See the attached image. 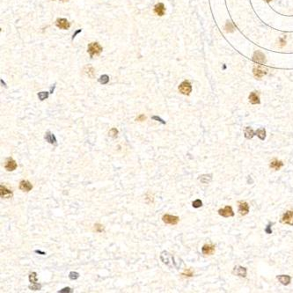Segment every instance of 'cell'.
I'll return each instance as SVG.
<instances>
[{"mask_svg":"<svg viewBox=\"0 0 293 293\" xmlns=\"http://www.w3.org/2000/svg\"><path fill=\"white\" fill-rule=\"evenodd\" d=\"M87 51L90 54L91 57H93V56H99L102 52V47L98 42H92L88 45Z\"/></svg>","mask_w":293,"mask_h":293,"instance_id":"cell-1","label":"cell"},{"mask_svg":"<svg viewBox=\"0 0 293 293\" xmlns=\"http://www.w3.org/2000/svg\"><path fill=\"white\" fill-rule=\"evenodd\" d=\"M281 223L293 226V210H287L281 218Z\"/></svg>","mask_w":293,"mask_h":293,"instance_id":"cell-2","label":"cell"},{"mask_svg":"<svg viewBox=\"0 0 293 293\" xmlns=\"http://www.w3.org/2000/svg\"><path fill=\"white\" fill-rule=\"evenodd\" d=\"M179 91L181 93L184 95H189L192 91V85L189 81H183L179 85Z\"/></svg>","mask_w":293,"mask_h":293,"instance_id":"cell-3","label":"cell"},{"mask_svg":"<svg viewBox=\"0 0 293 293\" xmlns=\"http://www.w3.org/2000/svg\"><path fill=\"white\" fill-rule=\"evenodd\" d=\"M162 220L165 224H172V226H175L180 221V218L176 216H173V215H169V214H165L163 216Z\"/></svg>","mask_w":293,"mask_h":293,"instance_id":"cell-4","label":"cell"},{"mask_svg":"<svg viewBox=\"0 0 293 293\" xmlns=\"http://www.w3.org/2000/svg\"><path fill=\"white\" fill-rule=\"evenodd\" d=\"M218 214L220 215V216L224 217V218H231V217H233L234 216V211L232 210V207L231 206H226V207H224L222 209H219L218 210Z\"/></svg>","mask_w":293,"mask_h":293,"instance_id":"cell-5","label":"cell"},{"mask_svg":"<svg viewBox=\"0 0 293 293\" xmlns=\"http://www.w3.org/2000/svg\"><path fill=\"white\" fill-rule=\"evenodd\" d=\"M238 204H239V213L241 216H246V215H247L250 210L249 204L246 201H239Z\"/></svg>","mask_w":293,"mask_h":293,"instance_id":"cell-6","label":"cell"},{"mask_svg":"<svg viewBox=\"0 0 293 293\" xmlns=\"http://www.w3.org/2000/svg\"><path fill=\"white\" fill-rule=\"evenodd\" d=\"M216 251V247L213 244H205L202 247V253L204 255H212Z\"/></svg>","mask_w":293,"mask_h":293,"instance_id":"cell-7","label":"cell"},{"mask_svg":"<svg viewBox=\"0 0 293 293\" xmlns=\"http://www.w3.org/2000/svg\"><path fill=\"white\" fill-rule=\"evenodd\" d=\"M18 167V165L16 163V161L12 159V158H8L6 160H5V168L9 171V172H13Z\"/></svg>","mask_w":293,"mask_h":293,"instance_id":"cell-8","label":"cell"},{"mask_svg":"<svg viewBox=\"0 0 293 293\" xmlns=\"http://www.w3.org/2000/svg\"><path fill=\"white\" fill-rule=\"evenodd\" d=\"M253 60L257 63H261V64L265 63V62H266L265 55L261 51H255V54H253Z\"/></svg>","mask_w":293,"mask_h":293,"instance_id":"cell-9","label":"cell"},{"mask_svg":"<svg viewBox=\"0 0 293 293\" xmlns=\"http://www.w3.org/2000/svg\"><path fill=\"white\" fill-rule=\"evenodd\" d=\"M0 194H1V197L3 199H8V198H12L13 197V191L8 189L6 187L1 185L0 186Z\"/></svg>","mask_w":293,"mask_h":293,"instance_id":"cell-10","label":"cell"},{"mask_svg":"<svg viewBox=\"0 0 293 293\" xmlns=\"http://www.w3.org/2000/svg\"><path fill=\"white\" fill-rule=\"evenodd\" d=\"M32 188H33V185L31 184L30 181L23 180L19 182V189L21 190L24 192H29L32 190Z\"/></svg>","mask_w":293,"mask_h":293,"instance_id":"cell-11","label":"cell"},{"mask_svg":"<svg viewBox=\"0 0 293 293\" xmlns=\"http://www.w3.org/2000/svg\"><path fill=\"white\" fill-rule=\"evenodd\" d=\"M56 26L60 29H68L71 24L66 19H57L56 21Z\"/></svg>","mask_w":293,"mask_h":293,"instance_id":"cell-12","label":"cell"},{"mask_svg":"<svg viewBox=\"0 0 293 293\" xmlns=\"http://www.w3.org/2000/svg\"><path fill=\"white\" fill-rule=\"evenodd\" d=\"M232 274L236 275L238 276H240V277H246L247 276V269L244 268V267H241V266L235 267L232 270Z\"/></svg>","mask_w":293,"mask_h":293,"instance_id":"cell-13","label":"cell"},{"mask_svg":"<svg viewBox=\"0 0 293 293\" xmlns=\"http://www.w3.org/2000/svg\"><path fill=\"white\" fill-rule=\"evenodd\" d=\"M282 167H284V162L281 161V160H278L277 159H272L269 163V167L276 170V171L280 170Z\"/></svg>","mask_w":293,"mask_h":293,"instance_id":"cell-14","label":"cell"},{"mask_svg":"<svg viewBox=\"0 0 293 293\" xmlns=\"http://www.w3.org/2000/svg\"><path fill=\"white\" fill-rule=\"evenodd\" d=\"M253 74L257 77V79H261L265 74H267V70H264L261 66H258V67H255L253 68Z\"/></svg>","mask_w":293,"mask_h":293,"instance_id":"cell-15","label":"cell"},{"mask_svg":"<svg viewBox=\"0 0 293 293\" xmlns=\"http://www.w3.org/2000/svg\"><path fill=\"white\" fill-rule=\"evenodd\" d=\"M276 279L284 285H288L290 284V282H291V276L288 275H280L276 276Z\"/></svg>","mask_w":293,"mask_h":293,"instance_id":"cell-16","label":"cell"},{"mask_svg":"<svg viewBox=\"0 0 293 293\" xmlns=\"http://www.w3.org/2000/svg\"><path fill=\"white\" fill-rule=\"evenodd\" d=\"M165 6L162 3H159L154 6V12L156 14H158L159 16H163L165 14Z\"/></svg>","mask_w":293,"mask_h":293,"instance_id":"cell-17","label":"cell"},{"mask_svg":"<svg viewBox=\"0 0 293 293\" xmlns=\"http://www.w3.org/2000/svg\"><path fill=\"white\" fill-rule=\"evenodd\" d=\"M248 99H249V101L252 103V104H260L261 101H260V98L258 96V94L256 93V92H253L250 93L249 97H248Z\"/></svg>","mask_w":293,"mask_h":293,"instance_id":"cell-18","label":"cell"},{"mask_svg":"<svg viewBox=\"0 0 293 293\" xmlns=\"http://www.w3.org/2000/svg\"><path fill=\"white\" fill-rule=\"evenodd\" d=\"M244 136H245L247 139H252L255 136V132L253 131L251 127H247L245 129V131H244Z\"/></svg>","mask_w":293,"mask_h":293,"instance_id":"cell-19","label":"cell"},{"mask_svg":"<svg viewBox=\"0 0 293 293\" xmlns=\"http://www.w3.org/2000/svg\"><path fill=\"white\" fill-rule=\"evenodd\" d=\"M45 139L48 143H50L51 144H56V136L50 133V131H48L46 134H45Z\"/></svg>","mask_w":293,"mask_h":293,"instance_id":"cell-20","label":"cell"},{"mask_svg":"<svg viewBox=\"0 0 293 293\" xmlns=\"http://www.w3.org/2000/svg\"><path fill=\"white\" fill-rule=\"evenodd\" d=\"M255 135L258 136V138L261 139V140H265L266 138V130L265 129H258L256 131H255Z\"/></svg>","mask_w":293,"mask_h":293,"instance_id":"cell-21","label":"cell"},{"mask_svg":"<svg viewBox=\"0 0 293 293\" xmlns=\"http://www.w3.org/2000/svg\"><path fill=\"white\" fill-rule=\"evenodd\" d=\"M211 179H212V177H211L210 174H209V175L208 174H203V175H202V176H201L200 181L203 184H208L211 181Z\"/></svg>","mask_w":293,"mask_h":293,"instance_id":"cell-22","label":"cell"},{"mask_svg":"<svg viewBox=\"0 0 293 293\" xmlns=\"http://www.w3.org/2000/svg\"><path fill=\"white\" fill-rule=\"evenodd\" d=\"M109 81V77L107 76V75H102L100 79H99V82L102 85H106L107 84Z\"/></svg>","mask_w":293,"mask_h":293,"instance_id":"cell-23","label":"cell"},{"mask_svg":"<svg viewBox=\"0 0 293 293\" xmlns=\"http://www.w3.org/2000/svg\"><path fill=\"white\" fill-rule=\"evenodd\" d=\"M28 288L32 290H40L42 289V285L40 284H37V282H34V284H32L28 286Z\"/></svg>","mask_w":293,"mask_h":293,"instance_id":"cell-24","label":"cell"},{"mask_svg":"<svg viewBox=\"0 0 293 293\" xmlns=\"http://www.w3.org/2000/svg\"><path fill=\"white\" fill-rule=\"evenodd\" d=\"M192 206L195 209H198L200 207L202 206V202L200 200V199H196V200H194L193 202H192Z\"/></svg>","mask_w":293,"mask_h":293,"instance_id":"cell-25","label":"cell"},{"mask_svg":"<svg viewBox=\"0 0 293 293\" xmlns=\"http://www.w3.org/2000/svg\"><path fill=\"white\" fill-rule=\"evenodd\" d=\"M29 281H30L31 284H34V282H37V274L35 272L31 273L29 275Z\"/></svg>","mask_w":293,"mask_h":293,"instance_id":"cell-26","label":"cell"},{"mask_svg":"<svg viewBox=\"0 0 293 293\" xmlns=\"http://www.w3.org/2000/svg\"><path fill=\"white\" fill-rule=\"evenodd\" d=\"M38 97L41 101H44L46 99H48V92H41L38 93Z\"/></svg>","mask_w":293,"mask_h":293,"instance_id":"cell-27","label":"cell"},{"mask_svg":"<svg viewBox=\"0 0 293 293\" xmlns=\"http://www.w3.org/2000/svg\"><path fill=\"white\" fill-rule=\"evenodd\" d=\"M79 277V274L77 272H75V271L70 272V274H69V278H70L71 280H77Z\"/></svg>","mask_w":293,"mask_h":293,"instance_id":"cell-28","label":"cell"},{"mask_svg":"<svg viewBox=\"0 0 293 293\" xmlns=\"http://www.w3.org/2000/svg\"><path fill=\"white\" fill-rule=\"evenodd\" d=\"M193 275H194V272L191 269H188L182 273V276H188V277H191V276H193Z\"/></svg>","mask_w":293,"mask_h":293,"instance_id":"cell-29","label":"cell"},{"mask_svg":"<svg viewBox=\"0 0 293 293\" xmlns=\"http://www.w3.org/2000/svg\"><path fill=\"white\" fill-rule=\"evenodd\" d=\"M94 230L97 232H102L104 231V227H103L102 224H94Z\"/></svg>","mask_w":293,"mask_h":293,"instance_id":"cell-30","label":"cell"},{"mask_svg":"<svg viewBox=\"0 0 293 293\" xmlns=\"http://www.w3.org/2000/svg\"><path fill=\"white\" fill-rule=\"evenodd\" d=\"M108 134H109V136H111V138H116V136H117V134H118V130H117L115 128H112L110 130H109V132H108Z\"/></svg>","mask_w":293,"mask_h":293,"instance_id":"cell-31","label":"cell"},{"mask_svg":"<svg viewBox=\"0 0 293 293\" xmlns=\"http://www.w3.org/2000/svg\"><path fill=\"white\" fill-rule=\"evenodd\" d=\"M226 31H227V32H233L234 27H233V25L231 24V22L227 21V23H226Z\"/></svg>","mask_w":293,"mask_h":293,"instance_id":"cell-32","label":"cell"},{"mask_svg":"<svg viewBox=\"0 0 293 293\" xmlns=\"http://www.w3.org/2000/svg\"><path fill=\"white\" fill-rule=\"evenodd\" d=\"M151 119H152V120H156V121H158V122H161L162 124H165V122L163 119H161L160 117L157 116V115H153V116L151 117Z\"/></svg>","mask_w":293,"mask_h":293,"instance_id":"cell-33","label":"cell"},{"mask_svg":"<svg viewBox=\"0 0 293 293\" xmlns=\"http://www.w3.org/2000/svg\"><path fill=\"white\" fill-rule=\"evenodd\" d=\"M273 224H268V226L265 228V232L267 234H271L272 233V230H271V226H272Z\"/></svg>","mask_w":293,"mask_h":293,"instance_id":"cell-34","label":"cell"},{"mask_svg":"<svg viewBox=\"0 0 293 293\" xmlns=\"http://www.w3.org/2000/svg\"><path fill=\"white\" fill-rule=\"evenodd\" d=\"M68 293V292H71V289L69 288V287H66V288H63V290H60L59 291H58V293Z\"/></svg>","mask_w":293,"mask_h":293,"instance_id":"cell-35","label":"cell"},{"mask_svg":"<svg viewBox=\"0 0 293 293\" xmlns=\"http://www.w3.org/2000/svg\"><path fill=\"white\" fill-rule=\"evenodd\" d=\"M146 119V117L144 116V114H140L139 116H138V118H136V121H139V122H143Z\"/></svg>","mask_w":293,"mask_h":293,"instance_id":"cell-36","label":"cell"},{"mask_svg":"<svg viewBox=\"0 0 293 293\" xmlns=\"http://www.w3.org/2000/svg\"><path fill=\"white\" fill-rule=\"evenodd\" d=\"M279 41H280V43H281V44H280V47H284V46L285 45V41H284L282 38H281Z\"/></svg>","mask_w":293,"mask_h":293,"instance_id":"cell-37","label":"cell"},{"mask_svg":"<svg viewBox=\"0 0 293 293\" xmlns=\"http://www.w3.org/2000/svg\"><path fill=\"white\" fill-rule=\"evenodd\" d=\"M81 31H82V29H79V30H77V31H76V32L74 33L73 36H72V40H74V38L76 37V35H77V34H79V33H80Z\"/></svg>","mask_w":293,"mask_h":293,"instance_id":"cell-38","label":"cell"},{"mask_svg":"<svg viewBox=\"0 0 293 293\" xmlns=\"http://www.w3.org/2000/svg\"><path fill=\"white\" fill-rule=\"evenodd\" d=\"M35 253H41V255H46V253L42 252V251H39V250H35Z\"/></svg>","mask_w":293,"mask_h":293,"instance_id":"cell-39","label":"cell"},{"mask_svg":"<svg viewBox=\"0 0 293 293\" xmlns=\"http://www.w3.org/2000/svg\"><path fill=\"white\" fill-rule=\"evenodd\" d=\"M54 88H55V85L53 87H51V93H53V91H54Z\"/></svg>","mask_w":293,"mask_h":293,"instance_id":"cell-40","label":"cell"},{"mask_svg":"<svg viewBox=\"0 0 293 293\" xmlns=\"http://www.w3.org/2000/svg\"><path fill=\"white\" fill-rule=\"evenodd\" d=\"M61 1H63V2H66V1H69V0H61Z\"/></svg>","mask_w":293,"mask_h":293,"instance_id":"cell-41","label":"cell"},{"mask_svg":"<svg viewBox=\"0 0 293 293\" xmlns=\"http://www.w3.org/2000/svg\"><path fill=\"white\" fill-rule=\"evenodd\" d=\"M266 1H267V2H270V1H271V0H266Z\"/></svg>","mask_w":293,"mask_h":293,"instance_id":"cell-42","label":"cell"}]
</instances>
